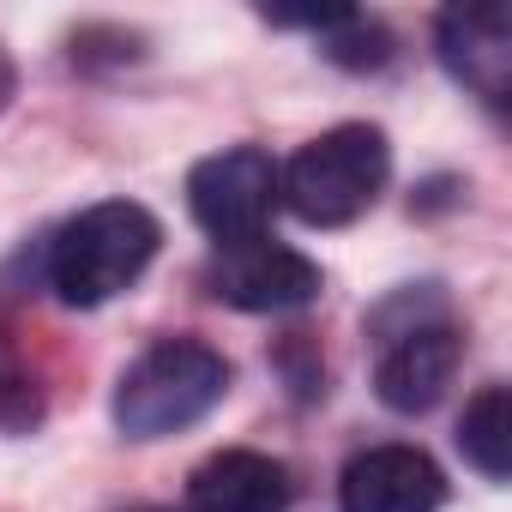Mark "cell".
I'll use <instances>...</instances> for the list:
<instances>
[{"label": "cell", "instance_id": "obj_6", "mask_svg": "<svg viewBox=\"0 0 512 512\" xmlns=\"http://www.w3.org/2000/svg\"><path fill=\"white\" fill-rule=\"evenodd\" d=\"M211 296L241 308V314H290V308H308L320 296V266L308 253L284 247V241H235V247H217V260L205 272Z\"/></svg>", "mask_w": 512, "mask_h": 512}, {"label": "cell", "instance_id": "obj_9", "mask_svg": "<svg viewBox=\"0 0 512 512\" xmlns=\"http://www.w3.org/2000/svg\"><path fill=\"white\" fill-rule=\"evenodd\" d=\"M187 512H290V470L266 452H211L187 482Z\"/></svg>", "mask_w": 512, "mask_h": 512}, {"label": "cell", "instance_id": "obj_8", "mask_svg": "<svg viewBox=\"0 0 512 512\" xmlns=\"http://www.w3.org/2000/svg\"><path fill=\"white\" fill-rule=\"evenodd\" d=\"M446 476L416 446H368L338 476V512H440Z\"/></svg>", "mask_w": 512, "mask_h": 512}, {"label": "cell", "instance_id": "obj_3", "mask_svg": "<svg viewBox=\"0 0 512 512\" xmlns=\"http://www.w3.org/2000/svg\"><path fill=\"white\" fill-rule=\"evenodd\" d=\"M392 175V145L368 121H344L320 139H308L284 169H278V199L314 223V229H344L356 223Z\"/></svg>", "mask_w": 512, "mask_h": 512}, {"label": "cell", "instance_id": "obj_4", "mask_svg": "<svg viewBox=\"0 0 512 512\" xmlns=\"http://www.w3.org/2000/svg\"><path fill=\"white\" fill-rule=\"evenodd\" d=\"M416 308V296H410ZM380 326V320H374ZM464 362V332L440 314V302L422 314H410L404 326H380V362H374V392L386 410L398 416H416V410H434L452 386Z\"/></svg>", "mask_w": 512, "mask_h": 512}, {"label": "cell", "instance_id": "obj_12", "mask_svg": "<svg viewBox=\"0 0 512 512\" xmlns=\"http://www.w3.org/2000/svg\"><path fill=\"white\" fill-rule=\"evenodd\" d=\"M320 55L326 61H338V67H350V73H374V67H386L392 61V31L380 25V19H368V13H338L326 31H320Z\"/></svg>", "mask_w": 512, "mask_h": 512}, {"label": "cell", "instance_id": "obj_5", "mask_svg": "<svg viewBox=\"0 0 512 512\" xmlns=\"http://www.w3.org/2000/svg\"><path fill=\"white\" fill-rule=\"evenodd\" d=\"M187 211L205 235H217V247L266 235V223L278 211V163L260 145H229V151L193 163Z\"/></svg>", "mask_w": 512, "mask_h": 512}, {"label": "cell", "instance_id": "obj_11", "mask_svg": "<svg viewBox=\"0 0 512 512\" xmlns=\"http://www.w3.org/2000/svg\"><path fill=\"white\" fill-rule=\"evenodd\" d=\"M43 416V386H37V368L25 362L13 326L0 320V434H25L31 422Z\"/></svg>", "mask_w": 512, "mask_h": 512}, {"label": "cell", "instance_id": "obj_10", "mask_svg": "<svg viewBox=\"0 0 512 512\" xmlns=\"http://www.w3.org/2000/svg\"><path fill=\"white\" fill-rule=\"evenodd\" d=\"M458 452H464L488 482H506V476H512V392H506V386H482V392L464 404Z\"/></svg>", "mask_w": 512, "mask_h": 512}, {"label": "cell", "instance_id": "obj_7", "mask_svg": "<svg viewBox=\"0 0 512 512\" xmlns=\"http://www.w3.org/2000/svg\"><path fill=\"white\" fill-rule=\"evenodd\" d=\"M434 49H440V67L464 91H476L488 109L506 103V91H512V13L500 0H476V7L440 13Z\"/></svg>", "mask_w": 512, "mask_h": 512}, {"label": "cell", "instance_id": "obj_13", "mask_svg": "<svg viewBox=\"0 0 512 512\" xmlns=\"http://www.w3.org/2000/svg\"><path fill=\"white\" fill-rule=\"evenodd\" d=\"M7 103H13V55L0 49V109H7Z\"/></svg>", "mask_w": 512, "mask_h": 512}, {"label": "cell", "instance_id": "obj_2", "mask_svg": "<svg viewBox=\"0 0 512 512\" xmlns=\"http://www.w3.org/2000/svg\"><path fill=\"white\" fill-rule=\"evenodd\" d=\"M229 392V362L205 338H157L115 380V428L127 440H169L205 422Z\"/></svg>", "mask_w": 512, "mask_h": 512}, {"label": "cell", "instance_id": "obj_1", "mask_svg": "<svg viewBox=\"0 0 512 512\" xmlns=\"http://www.w3.org/2000/svg\"><path fill=\"white\" fill-rule=\"evenodd\" d=\"M157 241H163V229L145 205H133V199L85 205L49 241V290L67 308H103L145 278V266L157 260Z\"/></svg>", "mask_w": 512, "mask_h": 512}]
</instances>
